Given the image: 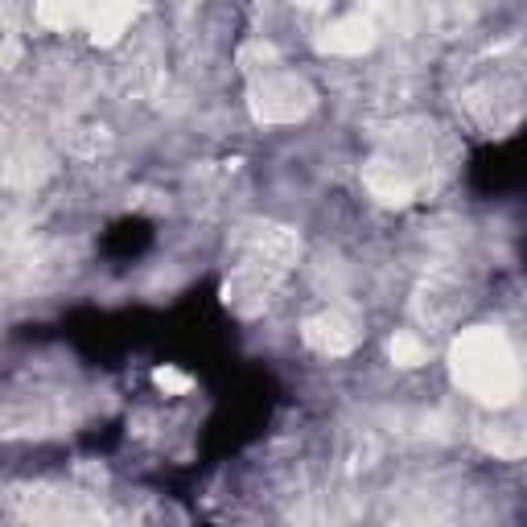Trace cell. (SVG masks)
Segmentation results:
<instances>
[{
	"label": "cell",
	"instance_id": "1",
	"mask_svg": "<svg viewBox=\"0 0 527 527\" xmlns=\"http://www.w3.org/2000/svg\"><path fill=\"white\" fill-rule=\"evenodd\" d=\"M453 371H458L462 388L486 404H507L519 392L515 350L499 330H466L462 342L453 346Z\"/></svg>",
	"mask_w": 527,
	"mask_h": 527
},
{
	"label": "cell",
	"instance_id": "2",
	"mask_svg": "<svg viewBox=\"0 0 527 527\" xmlns=\"http://www.w3.org/2000/svg\"><path fill=\"white\" fill-rule=\"evenodd\" d=\"M305 338L322 350V355H342V350H350L355 346V330H350V322L346 318H338V313H326V318H318V322H309V330H305Z\"/></svg>",
	"mask_w": 527,
	"mask_h": 527
},
{
	"label": "cell",
	"instance_id": "3",
	"mask_svg": "<svg viewBox=\"0 0 527 527\" xmlns=\"http://www.w3.org/2000/svg\"><path fill=\"white\" fill-rule=\"evenodd\" d=\"M392 359L404 363V367L425 363V342L412 338V334H396V338H392Z\"/></svg>",
	"mask_w": 527,
	"mask_h": 527
}]
</instances>
